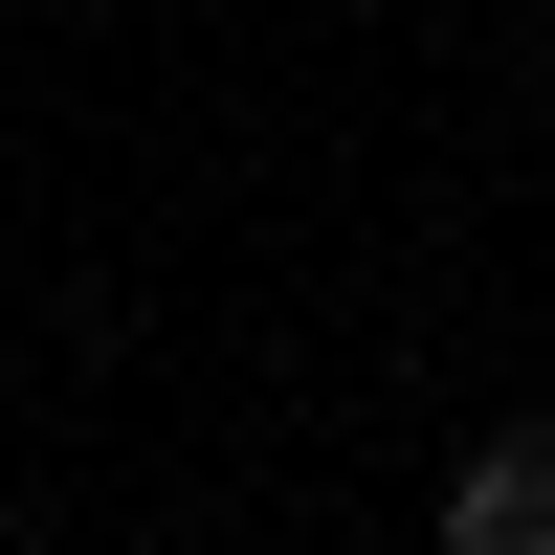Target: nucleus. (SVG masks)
<instances>
[{"instance_id": "nucleus-1", "label": "nucleus", "mask_w": 555, "mask_h": 555, "mask_svg": "<svg viewBox=\"0 0 555 555\" xmlns=\"http://www.w3.org/2000/svg\"><path fill=\"white\" fill-rule=\"evenodd\" d=\"M444 555H555V423L467 444V489H444Z\"/></svg>"}]
</instances>
